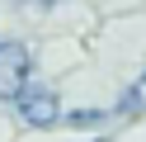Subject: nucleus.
Listing matches in <instances>:
<instances>
[{"instance_id": "nucleus-3", "label": "nucleus", "mask_w": 146, "mask_h": 142, "mask_svg": "<svg viewBox=\"0 0 146 142\" xmlns=\"http://www.w3.org/2000/svg\"><path fill=\"white\" fill-rule=\"evenodd\" d=\"M61 123L66 128H99L104 123V109H71V114H61Z\"/></svg>"}, {"instance_id": "nucleus-4", "label": "nucleus", "mask_w": 146, "mask_h": 142, "mask_svg": "<svg viewBox=\"0 0 146 142\" xmlns=\"http://www.w3.org/2000/svg\"><path fill=\"white\" fill-rule=\"evenodd\" d=\"M118 114H141V85L123 90V100H118Z\"/></svg>"}, {"instance_id": "nucleus-1", "label": "nucleus", "mask_w": 146, "mask_h": 142, "mask_svg": "<svg viewBox=\"0 0 146 142\" xmlns=\"http://www.w3.org/2000/svg\"><path fill=\"white\" fill-rule=\"evenodd\" d=\"M10 104L19 109V118L29 123V128H57L61 123V100H57V90H47V85H33L29 81Z\"/></svg>"}, {"instance_id": "nucleus-2", "label": "nucleus", "mask_w": 146, "mask_h": 142, "mask_svg": "<svg viewBox=\"0 0 146 142\" xmlns=\"http://www.w3.org/2000/svg\"><path fill=\"white\" fill-rule=\"evenodd\" d=\"M29 76H33V66H29V47H19V43H0V100L10 104L14 95L29 85Z\"/></svg>"}, {"instance_id": "nucleus-5", "label": "nucleus", "mask_w": 146, "mask_h": 142, "mask_svg": "<svg viewBox=\"0 0 146 142\" xmlns=\"http://www.w3.org/2000/svg\"><path fill=\"white\" fill-rule=\"evenodd\" d=\"M42 5H52V0H42Z\"/></svg>"}]
</instances>
